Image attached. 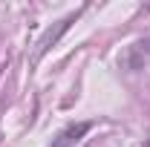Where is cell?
<instances>
[{
	"label": "cell",
	"instance_id": "1",
	"mask_svg": "<svg viewBox=\"0 0 150 147\" xmlns=\"http://www.w3.org/2000/svg\"><path fill=\"white\" fill-rule=\"evenodd\" d=\"M75 18H78V12H75V15H67L64 20H58V26H55V29H49L46 35L38 40V52H35V58H43V55H46V52L55 46L58 40H61V35H64V32H67V29H69V26L75 23Z\"/></svg>",
	"mask_w": 150,
	"mask_h": 147
},
{
	"label": "cell",
	"instance_id": "2",
	"mask_svg": "<svg viewBox=\"0 0 150 147\" xmlns=\"http://www.w3.org/2000/svg\"><path fill=\"white\" fill-rule=\"evenodd\" d=\"M90 127H93L90 121H81V124L67 127V130H64V133L55 139V141H52V147H75L81 139H84V136H87V133H90Z\"/></svg>",
	"mask_w": 150,
	"mask_h": 147
},
{
	"label": "cell",
	"instance_id": "3",
	"mask_svg": "<svg viewBox=\"0 0 150 147\" xmlns=\"http://www.w3.org/2000/svg\"><path fill=\"white\" fill-rule=\"evenodd\" d=\"M147 147H150V141H147Z\"/></svg>",
	"mask_w": 150,
	"mask_h": 147
}]
</instances>
